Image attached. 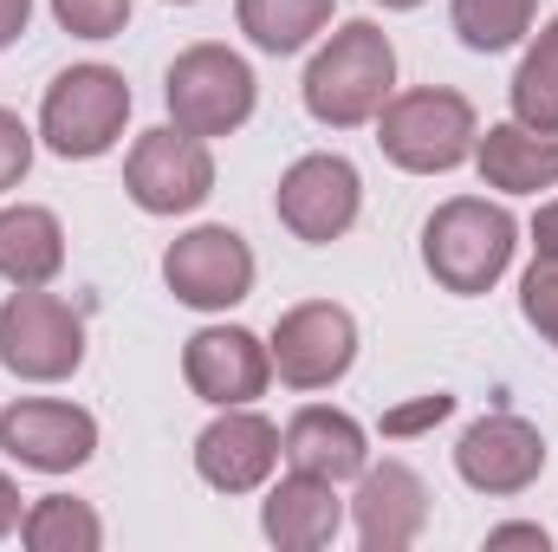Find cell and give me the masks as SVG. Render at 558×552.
<instances>
[{
	"label": "cell",
	"mask_w": 558,
	"mask_h": 552,
	"mask_svg": "<svg viewBox=\"0 0 558 552\" xmlns=\"http://www.w3.org/2000/svg\"><path fill=\"white\" fill-rule=\"evenodd\" d=\"M390 92H397V46H390V33L377 20H344L305 59V79H299V98H305L312 124H325V131L377 124Z\"/></svg>",
	"instance_id": "1"
},
{
	"label": "cell",
	"mask_w": 558,
	"mask_h": 552,
	"mask_svg": "<svg viewBox=\"0 0 558 552\" xmlns=\"http://www.w3.org/2000/svg\"><path fill=\"white\" fill-rule=\"evenodd\" d=\"M520 254V221L507 202L487 195H448L428 221H422V274L454 299H481L494 292Z\"/></svg>",
	"instance_id": "2"
},
{
	"label": "cell",
	"mask_w": 558,
	"mask_h": 552,
	"mask_svg": "<svg viewBox=\"0 0 558 552\" xmlns=\"http://www.w3.org/2000/svg\"><path fill=\"white\" fill-rule=\"evenodd\" d=\"M474 143H481V118H474L468 92H454V85L390 92V105L377 111V149L403 176H448V169L474 163Z\"/></svg>",
	"instance_id": "3"
},
{
	"label": "cell",
	"mask_w": 558,
	"mask_h": 552,
	"mask_svg": "<svg viewBox=\"0 0 558 552\" xmlns=\"http://www.w3.org/2000/svg\"><path fill=\"white\" fill-rule=\"evenodd\" d=\"M124 124H131V79L118 65H65L46 98H39V143L65 163H98L124 143Z\"/></svg>",
	"instance_id": "4"
},
{
	"label": "cell",
	"mask_w": 558,
	"mask_h": 552,
	"mask_svg": "<svg viewBox=\"0 0 558 552\" xmlns=\"http://www.w3.org/2000/svg\"><path fill=\"white\" fill-rule=\"evenodd\" d=\"M162 105H169V124L189 131V137H234L254 105H260V79L254 65L234 52V46H215V39H195L169 59V79H162Z\"/></svg>",
	"instance_id": "5"
},
{
	"label": "cell",
	"mask_w": 558,
	"mask_h": 552,
	"mask_svg": "<svg viewBox=\"0 0 558 552\" xmlns=\"http://www.w3.org/2000/svg\"><path fill=\"white\" fill-rule=\"evenodd\" d=\"M85 364V312L46 286H13L0 299V371L20 384H65Z\"/></svg>",
	"instance_id": "6"
},
{
	"label": "cell",
	"mask_w": 558,
	"mask_h": 552,
	"mask_svg": "<svg viewBox=\"0 0 558 552\" xmlns=\"http://www.w3.org/2000/svg\"><path fill=\"white\" fill-rule=\"evenodd\" d=\"M274 215H279V228L292 241H305V248L344 241L357 228V215H364V176H357V163L338 156V149L292 156L274 189Z\"/></svg>",
	"instance_id": "7"
},
{
	"label": "cell",
	"mask_w": 558,
	"mask_h": 552,
	"mask_svg": "<svg viewBox=\"0 0 558 552\" xmlns=\"http://www.w3.org/2000/svg\"><path fill=\"white\" fill-rule=\"evenodd\" d=\"M267 351H274V377L286 391H305V397L331 391L357 364V319L338 299H299L274 319Z\"/></svg>",
	"instance_id": "8"
},
{
	"label": "cell",
	"mask_w": 558,
	"mask_h": 552,
	"mask_svg": "<svg viewBox=\"0 0 558 552\" xmlns=\"http://www.w3.org/2000/svg\"><path fill=\"white\" fill-rule=\"evenodd\" d=\"M254 279H260V261H254L247 235L228 221H202L162 248V286L189 312H228L254 292Z\"/></svg>",
	"instance_id": "9"
},
{
	"label": "cell",
	"mask_w": 558,
	"mask_h": 552,
	"mask_svg": "<svg viewBox=\"0 0 558 552\" xmlns=\"http://www.w3.org/2000/svg\"><path fill=\"white\" fill-rule=\"evenodd\" d=\"M124 195L156 221L195 215L215 195V149H208V137H189L175 124L143 131L131 143V156H124Z\"/></svg>",
	"instance_id": "10"
},
{
	"label": "cell",
	"mask_w": 558,
	"mask_h": 552,
	"mask_svg": "<svg viewBox=\"0 0 558 552\" xmlns=\"http://www.w3.org/2000/svg\"><path fill=\"white\" fill-rule=\"evenodd\" d=\"M454 475L474 494H487V501L526 494L546 475V435H539V422H526V416H513V410L474 416L461 429V442H454Z\"/></svg>",
	"instance_id": "11"
},
{
	"label": "cell",
	"mask_w": 558,
	"mask_h": 552,
	"mask_svg": "<svg viewBox=\"0 0 558 552\" xmlns=\"http://www.w3.org/2000/svg\"><path fill=\"white\" fill-rule=\"evenodd\" d=\"M0 448L33 475H78L98 455V416L65 397H13L0 410Z\"/></svg>",
	"instance_id": "12"
},
{
	"label": "cell",
	"mask_w": 558,
	"mask_h": 552,
	"mask_svg": "<svg viewBox=\"0 0 558 552\" xmlns=\"http://www.w3.org/2000/svg\"><path fill=\"white\" fill-rule=\"evenodd\" d=\"M182 384H189L208 410L254 404V397H267V384H274V351H267V338L247 332V325H202V332L182 345Z\"/></svg>",
	"instance_id": "13"
},
{
	"label": "cell",
	"mask_w": 558,
	"mask_h": 552,
	"mask_svg": "<svg viewBox=\"0 0 558 552\" xmlns=\"http://www.w3.org/2000/svg\"><path fill=\"white\" fill-rule=\"evenodd\" d=\"M195 475L215 494H260L279 475V429L254 404L215 410V422L195 435Z\"/></svg>",
	"instance_id": "14"
},
{
	"label": "cell",
	"mask_w": 558,
	"mask_h": 552,
	"mask_svg": "<svg viewBox=\"0 0 558 552\" xmlns=\"http://www.w3.org/2000/svg\"><path fill=\"white\" fill-rule=\"evenodd\" d=\"M351 527L364 552H410L428 533V481L397 455L371 461L351 494Z\"/></svg>",
	"instance_id": "15"
},
{
	"label": "cell",
	"mask_w": 558,
	"mask_h": 552,
	"mask_svg": "<svg viewBox=\"0 0 558 552\" xmlns=\"http://www.w3.org/2000/svg\"><path fill=\"white\" fill-rule=\"evenodd\" d=\"M344 514H351V501L338 494V481L292 468V475L267 481L260 533H267V547H279V552H325V547H338Z\"/></svg>",
	"instance_id": "16"
},
{
	"label": "cell",
	"mask_w": 558,
	"mask_h": 552,
	"mask_svg": "<svg viewBox=\"0 0 558 552\" xmlns=\"http://www.w3.org/2000/svg\"><path fill=\"white\" fill-rule=\"evenodd\" d=\"M279 461L299 475H325V481H357L371 468V435L364 422L338 404H305L292 410V422L279 429Z\"/></svg>",
	"instance_id": "17"
},
{
	"label": "cell",
	"mask_w": 558,
	"mask_h": 552,
	"mask_svg": "<svg viewBox=\"0 0 558 552\" xmlns=\"http://www.w3.org/2000/svg\"><path fill=\"white\" fill-rule=\"evenodd\" d=\"M474 169H481V182L500 189V195L558 189V131H533V124H520V118L487 124L481 143H474Z\"/></svg>",
	"instance_id": "18"
},
{
	"label": "cell",
	"mask_w": 558,
	"mask_h": 552,
	"mask_svg": "<svg viewBox=\"0 0 558 552\" xmlns=\"http://www.w3.org/2000/svg\"><path fill=\"white\" fill-rule=\"evenodd\" d=\"M65 274V221L46 202L0 208V279L7 286H52Z\"/></svg>",
	"instance_id": "19"
},
{
	"label": "cell",
	"mask_w": 558,
	"mask_h": 552,
	"mask_svg": "<svg viewBox=\"0 0 558 552\" xmlns=\"http://www.w3.org/2000/svg\"><path fill=\"white\" fill-rule=\"evenodd\" d=\"M331 13H338V0H234V20H241L247 46H260L274 59L305 52L331 26Z\"/></svg>",
	"instance_id": "20"
},
{
	"label": "cell",
	"mask_w": 558,
	"mask_h": 552,
	"mask_svg": "<svg viewBox=\"0 0 558 552\" xmlns=\"http://www.w3.org/2000/svg\"><path fill=\"white\" fill-rule=\"evenodd\" d=\"M20 547L26 552H98L105 547V520L78 494H39V501H26Z\"/></svg>",
	"instance_id": "21"
},
{
	"label": "cell",
	"mask_w": 558,
	"mask_h": 552,
	"mask_svg": "<svg viewBox=\"0 0 558 552\" xmlns=\"http://www.w3.org/2000/svg\"><path fill=\"white\" fill-rule=\"evenodd\" d=\"M539 0H448V26L468 52H513L533 33Z\"/></svg>",
	"instance_id": "22"
},
{
	"label": "cell",
	"mask_w": 558,
	"mask_h": 552,
	"mask_svg": "<svg viewBox=\"0 0 558 552\" xmlns=\"http://www.w3.org/2000/svg\"><path fill=\"white\" fill-rule=\"evenodd\" d=\"M513 118L533 131H558V13L539 26V39L526 46L520 72H513Z\"/></svg>",
	"instance_id": "23"
},
{
	"label": "cell",
	"mask_w": 558,
	"mask_h": 552,
	"mask_svg": "<svg viewBox=\"0 0 558 552\" xmlns=\"http://www.w3.org/2000/svg\"><path fill=\"white\" fill-rule=\"evenodd\" d=\"M520 319L546 345H558V261L553 254H533V267L520 274Z\"/></svg>",
	"instance_id": "24"
},
{
	"label": "cell",
	"mask_w": 558,
	"mask_h": 552,
	"mask_svg": "<svg viewBox=\"0 0 558 552\" xmlns=\"http://www.w3.org/2000/svg\"><path fill=\"white\" fill-rule=\"evenodd\" d=\"M52 20L72 39H118L131 26V0H52Z\"/></svg>",
	"instance_id": "25"
},
{
	"label": "cell",
	"mask_w": 558,
	"mask_h": 552,
	"mask_svg": "<svg viewBox=\"0 0 558 552\" xmlns=\"http://www.w3.org/2000/svg\"><path fill=\"white\" fill-rule=\"evenodd\" d=\"M33 149H39V131H33L20 111L0 105V195L20 189V182L33 176Z\"/></svg>",
	"instance_id": "26"
},
{
	"label": "cell",
	"mask_w": 558,
	"mask_h": 552,
	"mask_svg": "<svg viewBox=\"0 0 558 552\" xmlns=\"http://www.w3.org/2000/svg\"><path fill=\"white\" fill-rule=\"evenodd\" d=\"M441 416H454V397H448V391H435V397H422V404H410V410L384 416V435H416V429L441 422Z\"/></svg>",
	"instance_id": "27"
},
{
	"label": "cell",
	"mask_w": 558,
	"mask_h": 552,
	"mask_svg": "<svg viewBox=\"0 0 558 552\" xmlns=\"http://www.w3.org/2000/svg\"><path fill=\"white\" fill-rule=\"evenodd\" d=\"M507 547L546 552V547H553V533H546L539 520H507V527H487V552H507Z\"/></svg>",
	"instance_id": "28"
},
{
	"label": "cell",
	"mask_w": 558,
	"mask_h": 552,
	"mask_svg": "<svg viewBox=\"0 0 558 552\" xmlns=\"http://www.w3.org/2000/svg\"><path fill=\"white\" fill-rule=\"evenodd\" d=\"M20 520H26V494L13 488V475L0 468V540H13L20 533Z\"/></svg>",
	"instance_id": "29"
},
{
	"label": "cell",
	"mask_w": 558,
	"mask_h": 552,
	"mask_svg": "<svg viewBox=\"0 0 558 552\" xmlns=\"http://www.w3.org/2000/svg\"><path fill=\"white\" fill-rule=\"evenodd\" d=\"M26 26H33V0H0V52L20 46Z\"/></svg>",
	"instance_id": "30"
},
{
	"label": "cell",
	"mask_w": 558,
	"mask_h": 552,
	"mask_svg": "<svg viewBox=\"0 0 558 552\" xmlns=\"http://www.w3.org/2000/svg\"><path fill=\"white\" fill-rule=\"evenodd\" d=\"M533 254H553L558 261V195L533 215Z\"/></svg>",
	"instance_id": "31"
},
{
	"label": "cell",
	"mask_w": 558,
	"mask_h": 552,
	"mask_svg": "<svg viewBox=\"0 0 558 552\" xmlns=\"http://www.w3.org/2000/svg\"><path fill=\"white\" fill-rule=\"evenodd\" d=\"M377 7H384V13H416L422 0H377Z\"/></svg>",
	"instance_id": "32"
},
{
	"label": "cell",
	"mask_w": 558,
	"mask_h": 552,
	"mask_svg": "<svg viewBox=\"0 0 558 552\" xmlns=\"http://www.w3.org/2000/svg\"><path fill=\"white\" fill-rule=\"evenodd\" d=\"M169 7H195V0H169Z\"/></svg>",
	"instance_id": "33"
}]
</instances>
